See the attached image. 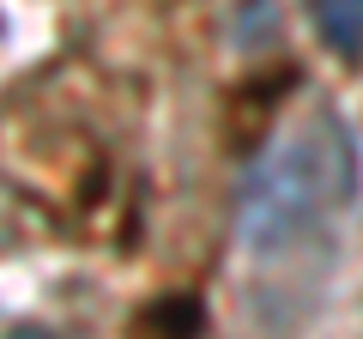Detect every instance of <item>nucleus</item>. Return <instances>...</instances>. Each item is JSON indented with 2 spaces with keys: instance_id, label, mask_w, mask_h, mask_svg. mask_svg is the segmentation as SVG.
Here are the masks:
<instances>
[{
  "instance_id": "1",
  "label": "nucleus",
  "mask_w": 363,
  "mask_h": 339,
  "mask_svg": "<svg viewBox=\"0 0 363 339\" xmlns=\"http://www.w3.org/2000/svg\"><path fill=\"white\" fill-rule=\"evenodd\" d=\"M357 188V152L339 116H309L255 157L236 194V243L248 255H285L315 236Z\"/></svg>"
},
{
  "instance_id": "2",
  "label": "nucleus",
  "mask_w": 363,
  "mask_h": 339,
  "mask_svg": "<svg viewBox=\"0 0 363 339\" xmlns=\"http://www.w3.org/2000/svg\"><path fill=\"white\" fill-rule=\"evenodd\" d=\"M321 30V43L333 55H357L363 49V0H303Z\"/></svg>"
}]
</instances>
